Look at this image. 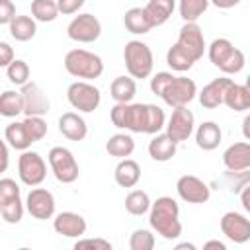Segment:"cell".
Here are the masks:
<instances>
[{
	"label": "cell",
	"instance_id": "cell-26",
	"mask_svg": "<svg viewBox=\"0 0 250 250\" xmlns=\"http://www.w3.org/2000/svg\"><path fill=\"white\" fill-rule=\"evenodd\" d=\"M8 27H10V35L16 41H21V43L33 39L35 33H37V23L31 16H18L16 14L14 20L8 23Z\"/></svg>",
	"mask_w": 250,
	"mask_h": 250
},
{
	"label": "cell",
	"instance_id": "cell-25",
	"mask_svg": "<svg viewBox=\"0 0 250 250\" xmlns=\"http://www.w3.org/2000/svg\"><path fill=\"white\" fill-rule=\"evenodd\" d=\"M137 94V82L131 76H117L109 86V96L115 104H129Z\"/></svg>",
	"mask_w": 250,
	"mask_h": 250
},
{
	"label": "cell",
	"instance_id": "cell-41",
	"mask_svg": "<svg viewBox=\"0 0 250 250\" xmlns=\"http://www.w3.org/2000/svg\"><path fill=\"white\" fill-rule=\"evenodd\" d=\"M20 197V186L12 178H0V207Z\"/></svg>",
	"mask_w": 250,
	"mask_h": 250
},
{
	"label": "cell",
	"instance_id": "cell-43",
	"mask_svg": "<svg viewBox=\"0 0 250 250\" xmlns=\"http://www.w3.org/2000/svg\"><path fill=\"white\" fill-rule=\"evenodd\" d=\"M74 248H98V250H111V242L105 238H78Z\"/></svg>",
	"mask_w": 250,
	"mask_h": 250
},
{
	"label": "cell",
	"instance_id": "cell-33",
	"mask_svg": "<svg viewBox=\"0 0 250 250\" xmlns=\"http://www.w3.org/2000/svg\"><path fill=\"white\" fill-rule=\"evenodd\" d=\"M57 16H59L57 0H33L31 2V18L35 21L51 23L57 20Z\"/></svg>",
	"mask_w": 250,
	"mask_h": 250
},
{
	"label": "cell",
	"instance_id": "cell-42",
	"mask_svg": "<svg viewBox=\"0 0 250 250\" xmlns=\"http://www.w3.org/2000/svg\"><path fill=\"white\" fill-rule=\"evenodd\" d=\"M174 78V74L172 72H166V70H162V72H156L152 78H150V90H152V94H156L158 98L162 96V92H164V88L168 86V82Z\"/></svg>",
	"mask_w": 250,
	"mask_h": 250
},
{
	"label": "cell",
	"instance_id": "cell-9",
	"mask_svg": "<svg viewBox=\"0 0 250 250\" xmlns=\"http://www.w3.org/2000/svg\"><path fill=\"white\" fill-rule=\"evenodd\" d=\"M195 94H197V86H195V82L191 78H188V76H174L168 82V86L164 88L160 98L164 100L166 105L180 107V105H188L189 102H193Z\"/></svg>",
	"mask_w": 250,
	"mask_h": 250
},
{
	"label": "cell",
	"instance_id": "cell-40",
	"mask_svg": "<svg viewBox=\"0 0 250 250\" xmlns=\"http://www.w3.org/2000/svg\"><path fill=\"white\" fill-rule=\"evenodd\" d=\"M23 209H25V205H23L21 197H18V199L10 201L8 205L0 207V217L10 225H18L21 221V217H23Z\"/></svg>",
	"mask_w": 250,
	"mask_h": 250
},
{
	"label": "cell",
	"instance_id": "cell-3",
	"mask_svg": "<svg viewBox=\"0 0 250 250\" xmlns=\"http://www.w3.org/2000/svg\"><path fill=\"white\" fill-rule=\"evenodd\" d=\"M123 61H125V68L131 78L143 80L152 74L154 57H152L150 47L145 41H139V39L127 41L125 49H123Z\"/></svg>",
	"mask_w": 250,
	"mask_h": 250
},
{
	"label": "cell",
	"instance_id": "cell-20",
	"mask_svg": "<svg viewBox=\"0 0 250 250\" xmlns=\"http://www.w3.org/2000/svg\"><path fill=\"white\" fill-rule=\"evenodd\" d=\"M178 143L172 141L166 133H156L152 141L148 143V156L156 162H168L176 156Z\"/></svg>",
	"mask_w": 250,
	"mask_h": 250
},
{
	"label": "cell",
	"instance_id": "cell-44",
	"mask_svg": "<svg viewBox=\"0 0 250 250\" xmlns=\"http://www.w3.org/2000/svg\"><path fill=\"white\" fill-rule=\"evenodd\" d=\"M84 2L86 0H57V8H59V14L72 16L84 6Z\"/></svg>",
	"mask_w": 250,
	"mask_h": 250
},
{
	"label": "cell",
	"instance_id": "cell-13",
	"mask_svg": "<svg viewBox=\"0 0 250 250\" xmlns=\"http://www.w3.org/2000/svg\"><path fill=\"white\" fill-rule=\"evenodd\" d=\"M55 195L45 188H33L25 197V209L33 219L47 221L55 217Z\"/></svg>",
	"mask_w": 250,
	"mask_h": 250
},
{
	"label": "cell",
	"instance_id": "cell-49",
	"mask_svg": "<svg viewBox=\"0 0 250 250\" xmlns=\"http://www.w3.org/2000/svg\"><path fill=\"white\" fill-rule=\"evenodd\" d=\"M242 0H209V4H213V6H217V8H221V10H229V8H234V6H238Z\"/></svg>",
	"mask_w": 250,
	"mask_h": 250
},
{
	"label": "cell",
	"instance_id": "cell-8",
	"mask_svg": "<svg viewBox=\"0 0 250 250\" xmlns=\"http://www.w3.org/2000/svg\"><path fill=\"white\" fill-rule=\"evenodd\" d=\"M66 35L76 43H94L102 35V23L94 14H78L70 20Z\"/></svg>",
	"mask_w": 250,
	"mask_h": 250
},
{
	"label": "cell",
	"instance_id": "cell-19",
	"mask_svg": "<svg viewBox=\"0 0 250 250\" xmlns=\"http://www.w3.org/2000/svg\"><path fill=\"white\" fill-rule=\"evenodd\" d=\"M59 131L68 141H84L88 135V125L76 111H66L59 117Z\"/></svg>",
	"mask_w": 250,
	"mask_h": 250
},
{
	"label": "cell",
	"instance_id": "cell-51",
	"mask_svg": "<svg viewBox=\"0 0 250 250\" xmlns=\"http://www.w3.org/2000/svg\"><path fill=\"white\" fill-rule=\"evenodd\" d=\"M176 248H178V250H182V248H188V250H195V244H191V242H182V244H176Z\"/></svg>",
	"mask_w": 250,
	"mask_h": 250
},
{
	"label": "cell",
	"instance_id": "cell-17",
	"mask_svg": "<svg viewBox=\"0 0 250 250\" xmlns=\"http://www.w3.org/2000/svg\"><path fill=\"white\" fill-rule=\"evenodd\" d=\"M223 164L229 172H244L250 168V145L246 141L230 145L223 152Z\"/></svg>",
	"mask_w": 250,
	"mask_h": 250
},
{
	"label": "cell",
	"instance_id": "cell-27",
	"mask_svg": "<svg viewBox=\"0 0 250 250\" xmlns=\"http://www.w3.org/2000/svg\"><path fill=\"white\" fill-rule=\"evenodd\" d=\"M4 139H6V143H8L12 148H16V150H27V148L33 145V141L29 139V135H27V131H25L23 121H12L10 125H6Z\"/></svg>",
	"mask_w": 250,
	"mask_h": 250
},
{
	"label": "cell",
	"instance_id": "cell-2",
	"mask_svg": "<svg viewBox=\"0 0 250 250\" xmlns=\"http://www.w3.org/2000/svg\"><path fill=\"white\" fill-rule=\"evenodd\" d=\"M64 70L82 80H96L104 72V61L100 55L86 49H70L64 55Z\"/></svg>",
	"mask_w": 250,
	"mask_h": 250
},
{
	"label": "cell",
	"instance_id": "cell-21",
	"mask_svg": "<svg viewBox=\"0 0 250 250\" xmlns=\"http://www.w3.org/2000/svg\"><path fill=\"white\" fill-rule=\"evenodd\" d=\"M174 8H176V0H148L146 6H143L145 16L152 27L164 25L174 14Z\"/></svg>",
	"mask_w": 250,
	"mask_h": 250
},
{
	"label": "cell",
	"instance_id": "cell-23",
	"mask_svg": "<svg viewBox=\"0 0 250 250\" xmlns=\"http://www.w3.org/2000/svg\"><path fill=\"white\" fill-rule=\"evenodd\" d=\"M113 178H115V184L121 186V188H135L141 180V166L139 162H135L133 158H121L119 164L115 166V172H113Z\"/></svg>",
	"mask_w": 250,
	"mask_h": 250
},
{
	"label": "cell",
	"instance_id": "cell-32",
	"mask_svg": "<svg viewBox=\"0 0 250 250\" xmlns=\"http://www.w3.org/2000/svg\"><path fill=\"white\" fill-rule=\"evenodd\" d=\"M166 62H168V66H170L172 70H176V72H186V70H189V68L195 64V61H193L178 43H174V45L168 49V53H166Z\"/></svg>",
	"mask_w": 250,
	"mask_h": 250
},
{
	"label": "cell",
	"instance_id": "cell-14",
	"mask_svg": "<svg viewBox=\"0 0 250 250\" xmlns=\"http://www.w3.org/2000/svg\"><path fill=\"white\" fill-rule=\"evenodd\" d=\"M221 232L236 244H244L250 240V219L236 211H227L219 221Z\"/></svg>",
	"mask_w": 250,
	"mask_h": 250
},
{
	"label": "cell",
	"instance_id": "cell-35",
	"mask_svg": "<svg viewBox=\"0 0 250 250\" xmlns=\"http://www.w3.org/2000/svg\"><path fill=\"white\" fill-rule=\"evenodd\" d=\"M29 64L21 59H14L8 66H6V76L14 86H23L25 82H29Z\"/></svg>",
	"mask_w": 250,
	"mask_h": 250
},
{
	"label": "cell",
	"instance_id": "cell-38",
	"mask_svg": "<svg viewBox=\"0 0 250 250\" xmlns=\"http://www.w3.org/2000/svg\"><path fill=\"white\" fill-rule=\"evenodd\" d=\"M154 244H156L154 234L148 229H137V230H133V234L129 238L131 250H152Z\"/></svg>",
	"mask_w": 250,
	"mask_h": 250
},
{
	"label": "cell",
	"instance_id": "cell-16",
	"mask_svg": "<svg viewBox=\"0 0 250 250\" xmlns=\"http://www.w3.org/2000/svg\"><path fill=\"white\" fill-rule=\"evenodd\" d=\"M53 229L57 234H62L66 238H80L82 234H86V219L74 211H62L59 215H55L53 219Z\"/></svg>",
	"mask_w": 250,
	"mask_h": 250
},
{
	"label": "cell",
	"instance_id": "cell-24",
	"mask_svg": "<svg viewBox=\"0 0 250 250\" xmlns=\"http://www.w3.org/2000/svg\"><path fill=\"white\" fill-rule=\"evenodd\" d=\"M223 104L232 111H246L250 107V88L246 84H236L232 80L225 92Z\"/></svg>",
	"mask_w": 250,
	"mask_h": 250
},
{
	"label": "cell",
	"instance_id": "cell-22",
	"mask_svg": "<svg viewBox=\"0 0 250 250\" xmlns=\"http://www.w3.org/2000/svg\"><path fill=\"white\" fill-rule=\"evenodd\" d=\"M223 141V131L215 121H203L195 129V145L201 150H215Z\"/></svg>",
	"mask_w": 250,
	"mask_h": 250
},
{
	"label": "cell",
	"instance_id": "cell-15",
	"mask_svg": "<svg viewBox=\"0 0 250 250\" xmlns=\"http://www.w3.org/2000/svg\"><path fill=\"white\" fill-rule=\"evenodd\" d=\"M195 62L203 57L207 45H205V37L201 27L197 25V21H186L178 33V41H176Z\"/></svg>",
	"mask_w": 250,
	"mask_h": 250
},
{
	"label": "cell",
	"instance_id": "cell-4",
	"mask_svg": "<svg viewBox=\"0 0 250 250\" xmlns=\"http://www.w3.org/2000/svg\"><path fill=\"white\" fill-rule=\"evenodd\" d=\"M146 107L148 104H115L109 111V119L117 129L131 133H145L146 129Z\"/></svg>",
	"mask_w": 250,
	"mask_h": 250
},
{
	"label": "cell",
	"instance_id": "cell-10",
	"mask_svg": "<svg viewBox=\"0 0 250 250\" xmlns=\"http://www.w3.org/2000/svg\"><path fill=\"white\" fill-rule=\"evenodd\" d=\"M166 135L176 141V143H184L191 137L193 129H195V117L191 113V109H188V105H180V107H172V115L166 121Z\"/></svg>",
	"mask_w": 250,
	"mask_h": 250
},
{
	"label": "cell",
	"instance_id": "cell-30",
	"mask_svg": "<svg viewBox=\"0 0 250 250\" xmlns=\"http://www.w3.org/2000/svg\"><path fill=\"white\" fill-rule=\"evenodd\" d=\"M23 111V100L20 90H4L0 94V115L2 117H18Z\"/></svg>",
	"mask_w": 250,
	"mask_h": 250
},
{
	"label": "cell",
	"instance_id": "cell-34",
	"mask_svg": "<svg viewBox=\"0 0 250 250\" xmlns=\"http://www.w3.org/2000/svg\"><path fill=\"white\" fill-rule=\"evenodd\" d=\"M178 8L184 21H197L209 8V0H180Z\"/></svg>",
	"mask_w": 250,
	"mask_h": 250
},
{
	"label": "cell",
	"instance_id": "cell-37",
	"mask_svg": "<svg viewBox=\"0 0 250 250\" xmlns=\"http://www.w3.org/2000/svg\"><path fill=\"white\" fill-rule=\"evenodd\" d=\"M244 64H246V57H244V53L240 51V49H236V47H232V51L225 57V61L217 66L221 72H225V74H238L242 68H244Z\"/></svg>",
	"mask_w": 250,
	"mask_h": 250
},
{
	"label": "cell",
	"instance_id": "cell-31",
	"mask_svg": "<svg viewBox=\"0 0 250 250\" xmlns=\"http://www.w3.org/2000/svg\"><path fill=\"white\" fill-rule=\"evenodd\" d=\"M150 203L152 201H150L148 193L143 191V189H131L125 197V209H127V213H131L135 217H141V215L148 213Z\"/></svg>",
	"mask_w": 250,
	"mask_h": 250
},
{
	"label": "cell",
	"instance_id": "cell-12",
	"mask_svg": "<svg viewBox=\"0 0 250 250\" xmlns=\"http://www.w3.org/2000/svg\"><path fill=\"white\" fill-rule=\"evenodd\" d=\"M176 191L186 203H205L211 197V188L193 174H184L176 182Z\"/></svg>",
	"mask_w": 250,
	"mask_h": 250
},
{
	"label": "cell",
	"instance_id": "cell-11",
	"mask_svg": "<svg viewBox=\"0 0 250 250\" xmlns=\"http://www.w3.org/2000/svg\"><path fill=\"white\" fill-rule=\"evenodd\" d=\"M20 92H21V100H23V111H21V113H23L25 117H29V115H39V117H43V115L49 113L51 102H49L47 94L41 90V86H39L37 82H33V80L25 82Z\"/></svg>",
	"mask_w": 250,
	"mask_h": 250
},
{
	"label": "cell",
	"instance_id": "cell-6",
	"mask_svg": "<svg viewBox=\"0 0 250 250\" xmlns=\"http://www.w3.org/2000/svg\"><path fill=\"white\" fill-rule=\"evenodd\" d=\"M49 166L53 176L57 178V182L61 184H72L78 180V162L72 154V150H68L66 146H53L47 154Z\"/></svg>",
	"mask_w": 250,
	"mask_h": 250
},
{
	"label": "cell",
	"instance_id": "cell-52",
	"mask_svg": "<svg viewBox=\"0 0 250 250\" xmlns=\"http://www.w3.org/2000/svg\"><path fill=\"white\" fill-rule=\"evenodd\" d=\"M248 123H250V117L244 119V137H246V139H248Z\"/></svg>",
	"mask_w": 250,
	"mask_h": 250
},
{
	"label": "cell",
	"instance_id": "cell-47",
	"mask_svg": "<svg viewBox=\"0 0 250 250\" xmlns=\"http://www.w3.org/2000/svg\"><path fill=\"white\" fill-rule=\"evenodd\" d=\"M10 164V152H8V145L0 139V174H4L8 170Z\"/></svg>",
	"mask_w": 250,
	"mask_h": 250
},
{
	"label": "cell",
	"instance_id": "cell-36",
	"mask_svg": "<svg viewBox=\"0 0 250 250\" xmlns=\"http://www.w3.org/2000/svg\"><path fill=\"white\" fill-rule=\"evenodd\" d=\"M232 43L227 39V37H219V39H213L211 41V45L207 47V57H209V61L215 64V66H219L223 61H225V57L232 51Z\"/></svg>",
	"mask_w": 250,
	"mask_h": 250
},
{
	"label": "cell",
	"instance_id": "cell-48",
	"mask_svg": "<svg viewBox=\"0 0 250 250\" xmlns=\"http://www.w3.org/2000/svg\"><path fill=\"white\" fill-rule=\"evenodd\" d=\"M238 195H240V201H242L244 211H250V184L242 186V188L238 189Z\"/></svg>",
	"mask_w": 250,
	"mask_h": 250
},
{
	"label": "cell",
	"instance_id": "cell-45",
	"mask_svg": "<svg viewBox=\"0 0 250 250\" xmlns=\"http://www.w3.org/2000/svg\"><path fill=\"white\" fill-rule=\"evenodd\" d=\"M16 16V6L12 0H0V25H8Z\"/></svg>",
	"mask_w": 250,
	"mask_h": 250
},
{
	"label": "cell",
	"instance_id": "cell-39",
	"mask_svg": "<svg viewBox=\"0 0 250 250\" xmlns=\"http://www.w3.org/2000/svg\"><path fill=\"white\" fill-rule=\"evenodd\" d=\"M23 125H25V131H27V135H29V139H31L33 143L41 141V139L47 135V121H45L43 117H39V115H29V117H25V119H23Z\"/></svg>",
	"mask_w": 250,
	"mask_h": 250
},
{
	"label": "cell",
	"instance_id": "cell-29",
	"mask_svg": "<svg viewBox=\"0 0 250 250\" xmlns=\"http://www.w3.org/2000/svg\"><path fill=\"white\" fill-rule=\"evenodd\" d=\"M123 23H125V29L133 35H145L152 29V25L148 23L146 16H145V10L135 6V8H129L123 16Z\"/></svg>",
	"mask_w": 250,
	"mask_h": 250
},
{
	"label": "cell",
	"instance_id": "cell-7",
	"mask_svg": "<svg viewBox=\"0 0 250 250\" xmlns=\"http://www.w3.org/2000/svg\"><path fill=\"white\" fill-rule=\"evenodd\" d=\"M18 176L21 180V184L25 186H39L43 184L45 176H47V164L43 160V156L35 150H21L20 158H18Z\"/></svg>",
	"mask_w": 250,
	"mask_h": 250
},
{
	"label": "cell",
	"instance_id": "cell-18",
	"mask_svg": "<svg viewBox=\"0 0 250 250\" xmlns=\"http://www.w3.org/2000/svg\"><path fill=\"white\" fill-rule=\"evenodd\" d=\"M230 82H232L230 78L221 76V78H215L209 84H205L203 90L199 92V104L205 109H215V107L223 105V98H225V92Z\"/></svg>",
	"mask_w": 250,
	"mask_h": 250
},
{
	"label": "cell",
	"instance_id": "cell-28",
	"mask_svg": "<svg viewBox=\"0 0 250 250\" xmlns=\"http://www.w3.org/2000/svg\"><path fill=\"white\" fill-rule=\"evenodd\" d=\"M105 150L109 156H115V158H127L133 154L135 150V141L129 133H115L107 139L105 143Z\"/></svg>",
	"mask_w": 250,
	"mask_h": 250
},
{
	"label": "cell",
	"instance_id": "cell-46",
	"mask_svg": "<svg viewBox=\"0 0 250 250\" xmlns=\"http://www.w3.org/2000/svg\"><path fill=\"white\" fill-rule=\"evenodd\" d=\"M14 59H16V55H14L12 45L6 41H0V68H6Z\"/></svg>",
	"mask_w": 250,
	"mask_h": 250
},
{
	"label": "cell",
	"instance_id": "cell-5",
	"mask_svg": "<svg viewBox=\"0 0 250 250\" xmlns=\"http://www.w3.org/2000/svg\"><path fill=\"white\" fill-rule=\"evenodd\" d=\"M66 100L80 113H92L100 107L102 94L90 80H76L66 88Z\"/></svg>",
	"mask_w": 250,
	"mask_h": 250
},
{
	"label": "cell",
	"instance_id": "cell-1",
	"mask_svg": "<svg viewBox=\"0 0 250 250\" xmlns=\"http://www.w3.org/2000/svg\"><path fill=\"white\" fill-rule=\"evenodd\" d=\"M148 223L150 229L166 240H176L182 234V221H180V205L174 197L162 195L150 203L148 209Z\"/></svg>",
	"mask_w": 250,
	"mask_h": 250
},
{
	"label": "cell",
	"instance_id": "cell-50",
	"mask_svg": "<svg viewBox=\"0 0 250 250\" xmlns=\"http://www.w3.org/2000/svg\"><path fill=\"white\" fill-rule=\"evenodd\" d=\"M203 248L205 250H209V248H217V250H227V246L221 242V240H207L205 244H203Z\"/></svg>",
	"mask_w": 250,
	"mask_h": 250
}]
</instances>
